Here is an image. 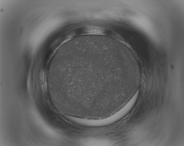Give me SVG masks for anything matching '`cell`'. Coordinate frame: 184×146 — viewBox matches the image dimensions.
Here are the masks:
<instances>
[{"mask_svg": "<svg viewBox=\"0 0 184 146\" xmlns=\"http://www.w3.org/2000/svg\"><path fill=\"white\" fill-rule=\"evenodd\" d=\"M139 74L119 42L102 35L73 38L57 50L48 79L61 101L71 108L112 114L124 102Z\"/></svg>", "mask_w": 184, "mask_h": 146, "instance_id": "1", "label": "cell"}]
</instances>
